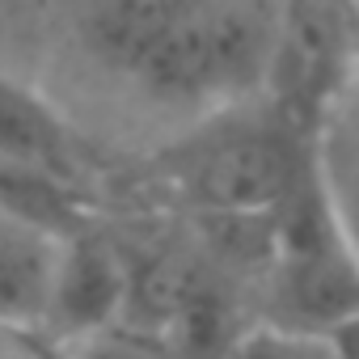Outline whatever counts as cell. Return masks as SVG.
Masks as SVG:
<instances>
[{
    "instance_id": "obj_1",
    "label": "cell",
    "mask_w": 359,
    "mask_h": 359,
    "mask_svg": "<svg viewBox=\"0 0 359 359\" xmlns=\"http://www.w3.org/2000/svg\"><path fill=\"white\" fill-rule=\"evenodd\" d=\"M275 5L177 0L135 85L169 106H229L266 85Z\"/></svg>"
},
{
    "instance_id": "obj_2",
    "label": "cell",
    "mask_w": 359,
    "mask_h": 359,
    "mask_svg": "<svg viewBox=\"0 0 359 359\" xmlns=\"http://www.w3.org/2000/svg\"><path fill=\"white\" fill-rule=\"evenodd\" d=\"M304 169V140L287 127H224L177 148L169 173L212 220H271Z\"/></svg>"
},
{
    "instance_id": "obj_3",
    "label": "cell",
    "mask_w": 359,
    "mask_h": 359,
    "mask_svg": "<svg viewBox=\"0 0 359 359\" xmlns=\"http://www.w3.org/2000/svg\"><path fill=\"white\" fill-rule=\"evenodd\" d=\"M279 118L309 144L321 118L355 93V9L275 5V47L266 85Z\"/></svg>"
},
{
    "instance_id": "obj_4",
    "label": "cell",
    "mask_w": 359,
    "mask_h": 359,
    "mask_svg": "<svg viewBox=\"0 0 359 359\" xmlns=\"http://www.w3.org/2000/svg\"><path fill=\"white\" fill-rule=\"evenodd\" d=\"M127 283L131 271L106 237L89 229L64 237L55 245V271L43 313V334H51V346H68L127 321Z\"/></svg>"
},
{
    "instance_id": "obj_5",
    "label": "cell",
    "mask_w": 359,
    "mask_h": 359,
    "mask_svg": "<svg viewBox=\"0 0 359 359\" xmlns=\"http://www.w3.org/2000/svg\"><path fill=\"white\" fill-rule=\"evenodd\" d=\"M275 325L317 338L355 334L359 313V279H355V245H330L317 254L275 258Z\"/></svg>"
},
{
    "instance_id": "obj_6",
    "label": "cell",
    "mask_w": 359,
    "mask_h": 359,
    "mask_svg": "<svg viewBox=\"0 0 359 359\" xmlns=\"http://www.w3.org/2000/svg\"><path fill=\"white\" fill-rule=\"evenodd\" d=\"M0 161L68 187L76 182V144L64 118L26 85L0 72Z\"/></svg>"
},
{
    "instance_id": "obj_7",
    "label": "cell",
    "mask_w": 359,
    "mask_h": 359,
    "mask_svg": "<svg viewBox=\"0 0 359 359\" xmlns=\"http://www.w3.org/2000/svg\"><path fill=\"white\" fill-rule=\"evenodd\" d=\"M173 5L177 0H102V5H81L72 18L85 51L102 68L135 81L165 34Z\"/></svg>"
},
{
    "instance_id": "obj_8",
    "label": "cell",
    "mask_w": 359,
    "mask_h": 359,
    "mask_svg": "<svg viewBox=\"0 0 359 359\" xmlns=\"http://www.w3.org/2000/svg\"><path fill=\"white\" fill-rule=\"evenodd\" d=\"M55 237L9 224L0 233V325L34 334L43 330L51 271H55Z\"/></svg>"
},
{
    "instance_id": "obj_9",
    "label": "cell",
    "mask_w": 359,
    "mask_h": 359,
    "mask_svg": "<svg viewBox=\"0 0 359 359\" xmlns=\"http://www.w3.org/2000/svg\"><path fill=\"white\" fill-rule=\"evenodd\" d=\"M355 334L346 338H317V334H296L279 325H262L250 334H237L220 359H355Z\"/></svg>"
},
{
    "instance_id": "obj_10",
    "label": "cell",
    "mask_w": 359,
    "mask_h": 359,
    "mask_svg": "<svg viewBox=\"0 0 359 359\" xmlns=\"http://www.w3.org/2000/svg\"><path fill=\"white\" fill-rule=\"evenodd\" d=\"M55 351H60V359H177L173 346L140 321H118L110 330H97V334L55 346Z\"/></svg>"
},
{
    "instance_id": "obj_11",
    "label": "cell",
    "mask_w": 359,
    "mask_h": 359,
    "mask_svg": "<svg viewBox=\"0 0 359 359\" xmlns=\"http://www.w3.org/2000/svg\"><path fill=\"white\" fill-rule=\"evenodd\" d=\"M22 359H60V351H55L51 342H30V346L22 351Z\"/></svg>"
},
{
    "instance_id": "obj_12",
    "label": "cell",
    "mask_w": 359,
    "mask_h": 359,
    "mask_svg": "<svg viewBox=\"0 0 359 359\" xmlns=\"http://www.w3.org/2000/svg\"><path fill=\"white\" fill-rule=\"evenodd\" d=\"M0 359H22L18 351H9V346H0Z\"/></svg>"
}]
</instances>
